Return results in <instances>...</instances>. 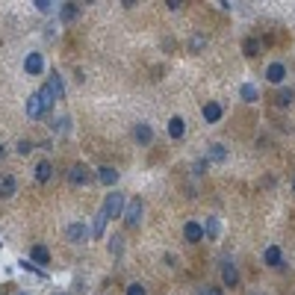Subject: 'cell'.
<instances>
[{"mask_svg": "<svg viewBox=\"0 0 295 295\" xmlns=\"http://www.w3.org/2000/svg\"><path fill=\"white\" fill-rule=\"evenodd\" d=\"M53 104H56L53 92H50L47 86H42V89H38V92H33V94H30V101H27V115L33 118V121H38V118L50 115Z\"/></svg>", "mask_w": 295, "mask_h": 295, "instance_id": "cell-1", "label": "cell"}, {"mask_svg": "<svg viewBox=\"0 0 295 295\" xmlns=\"http://www.w3.org/2000/svg\"><path fill=\"white\" fill-rule=\"evenodd\" d=\"M124 207H127V201H124V192H109L101 210L106 212V219H118V215H124Z\"/></svg>", "mask_w": 295, "mask_h": 295, "instance_id": "cell-2", "label": "cell"}, {"mask_svg": "<svg viewBox=\"0 0 295 295\" xmlns=\"http://www.w3.org/2000/svg\"><path fill=\"white\" fill-rule=\"evenodd\" d=\"M86 236H92V230H89L83 222H71L68 227H65V242L80 245V242H86Z\"/></svg>", "mask_w": 295, "mask_h": 295, "instance_id": "cell-3", "label": "cell"}, {"mask_svg": "<svg viewBox=\"0 0 295 295\" xmlns=\"http://www.w3.org/2000/svg\"><path fill=\"white\" fill-rule=\"evenodd\" d=\"M124 224L127 227H139L142 224V198L127 201V207H124Z\"/></svg>", "mask_w": 295, "mask_h": 295, "instance_id": "cell-4", "label": "cell"}, {"mask_svg": "<svg viewBox=\"0 0 295 295\" xmlns=\"http://www.w3.org/2000/svg\"><path fill=\"white\" fill-rule=\"evenodd\" d=\"M68 180L74 183V186H89V183H92V171H89L83 163H77V165H71Z\"/></svg>", "mask_w": 295, "mask_h": 295, "instance_id": "cell-5", "label": "cell"}, {"mask_svg": "<svg viewBox=\"0 0 295 295\" xmlns=\"http://www.w3.org/2000/svg\"><path fill=\"white\" fill-rule=\"evenodd\" d=\"M24 71H27V74H42V71H45V56H42V53H38V50H33V53H27V59H24Z\"/></svg>", "mask_w": 295, "mask_h": 295, "instance_id": "cell-6", "label": "cell"}, {"mask_svg": "<svg viewBox=\"0 0 295 295\" xmlns=\"http://www.w3.org/2000/svg\"><path fill=\"white\" fill-rule=\"evenodd\" d=\"M47 89L53 92L56 101L65 97V80H62V74H59V71H50V77H47Z\"/></svg>", "mask_w": 295, "mask_h": 295, "instance_id": "cell-7", "label": "cell"}, {"mask_svg": "<svg viewBox=\"0 0 295 295\" xmlns=\"http://www.w3.org/2000/svg\"><path fill=\"white\" fill-rule=\"evenodd\" d=\"M201 115H204V121H207V124H215V121H222L224 109H222V104H215V101H210V104H204V109H201Z\"/></svg>", "mask_w": 295, "mask_h": 295, "instance_id": "cell-8", "label": "cell"}, {"mask_svg": "<svg viewBox=\"0 0 295 295\" xmlns=\"http://www.w3.org/2000/svg\"><path fill=\"white\" fill-rule=\"evenodd\" d=\"M263 260H266V266H269V269H283V251H281L278 245H269V248H266Z\"/></svg>", "mask_w": 295, "mask_h": 295, "instance_id": "cell-9", "label": "cell"}, {"mask_svg": "<svg viewBox=\"0 0 295 295\" xmlns=\"http://www.w3.org/2000/svg\"><path fill=\"white\" fill-rule=\"evenodd\" d=\"M266 80L274 83V86H281V83L286 80V65H283V62H271L269 68H266Z\"/></svg>", "mask_w": 295, "mask_h": 295, "instance_id": "cell-10", "label": "cell"}, {"mask_svg": "<svg viewBox=\"0 0 295 295\" xmlns=\"http://www.w3.org/2000/svg\"><path fill=\"white\" fill-rule=\"evenodd\" d=\"M133 139L139 142V145H151V142H153V130H151V124L139 121V124L133 127Z\"/></svg>", "mask_w": 295, "mask_h": 295, "instance_id": "cell-11", "label": "cell"}, {"mask_svg": "<svg viewBox=\"0 0 295 295\" xmlns=\"http://www.w3.org/2000/svg\"><path fill=\"white\" fill-rule=\"evenodd\" d=\"M183 236H186V242H201V239H204V224L186 222L183 224Z\"/></svg>", "mask_w": 295, "mask_h": 295, "instance_id": "cell-12", "label": "cell"}, {"mask_svg": "<svg viewBox=\"0 0 295 295\" xmlns=\"http://www.w3.org/2000/svg\"><path fill=\"white\" fill-rule=\"evenodd\" d=\"M15 192H18V180L12 174H3L0 177V198H12Z\"/></svg>", "mask_w": 295, "mask_h": 295, "instance_id": "cell-13", "label": "cell"}, {"mask_svg": "<svg viewBox=\"0 0 295 295\" xmlns=\"http://www.w3.org/2000/svg\"><path fill=\"white\" fill-rule=\"evenodd\" d=\"M168 136H171V139H183V136H186V121L180 115H174L168 121Z\"/></svg>", "mask_w": 295, "mask_h": 295, "instance_id": "cell-14", "label": "cell"}, {"mask_svg": "<svg viewBox=\"0 0 295 295\" xmlns=\"http://www.w3.org/2000/svg\"><path fill=\"white\" fill-rule=\"evenodd\" d=\"M222 281H224V286H236V283H239V269H236L233 263H224Z\"/></svg>", "mask_w": 295, "mask_h": 295, "instance_id": "cell-15", "label": "cell"}, {"mask_svg": "<svg viewBox=\"0 0 295 295\" xmlns=\"http://www.w3.org/2000/svg\"><path fill=\"white\" fill-rule=\"evenodd\" d=\"M97 180L104 183V186H115L118 180V171L112 168V165H104V168H97Z\"/></svg>", "mask_w": 295, "mask_h": 295, "instance_id": "cell-16", "label": "cell"}, {"mask_svg": "<svg viewBox=\"0 0 295 295\" xmlns=\"http://www.w3.org/2000/svg\"><path fill=\"white\" fill-rule=\"evenodd\" d=\"M207 160H210V163H224V160H227V151H224V145L212 142L210 148H207Z\"/></svg>", "mask_w": 295, "mask_h": 295, "instance_id": "cell-17", "label": "cell"}, {"mask_svg": "<svg viewBox=\"0 0 295 295\" xmlns=\"http://www.w3.org/2000/svg\"><path fill=\"white\" fill-rule=\"evenodd\" d=\"M30 257H33V263H35V266H47V263H50V251H47L45 245H33Z\"/></svg>", "mask_w": 295, "mask_h": 295, "instance_id": "cell-18", "label": "cell"}, {"mask_svg": "<svg viewBox=\"0 0 295 295\" xmlns=\"http://www.w3.org/2000/svg\"><path fill=\"white\" fill-rule=\"evenodd\" d=\"M106 222H109V219H106V212H104V210H101L97 215H94V222H92V236H94V239H101V236H104Z\"/></svg>", "mask_w": 295, "mask_h": 295, "instance_id": "cell-19", "label": "cell"}, {"mask_svg": "<svg viewBox=\"0 0 295 295\" xmlns=\"http://www.w3.org/2000/svg\"><path fill=\"white\" fill-rule=\"evenodd\" d=\"M77 15H80V6H77V3H65V6L59 9V21L68 24V21H74Z\"/></svg>", "mask_w": 295, "mask_h": 295, "instance_id": "cell-20", "label": "cell"}, {"mask_svg": "<svg viewBox=\"0 0 295 295\" xmlns=\"http://www.w3.org/2000/svg\"><path fill=\"white\" fill-rule=\"evenodd\" d=\"M239 94H242V101H245V104H254V101L260 97V92H257V86H254V83H242V86H239Z\"/></svg>", "mask_w": 295, "mask_h": 295, "instance_id": "cell-21", "label": "cell"}, {"mask_svg": "<svg viewBox=\"0 0 295 295\" xmlns=\"http://www.w3.org/2000/svg\"><path fill=\"white\" fill-rule=\"evenodd\" d=\"M50 174H53V165L47 163V160H42V163L35 165V180H38V183H47Z\"/></svg>", "mask_w": 295, "mask_h": 295, "instance_id": "cell-22", "label": "cell"}, {"mask_svg": "<svg viewBox=\"0 0 295 295\" xmlns=\"http://www.w3.org/2000/svg\"><path fill=\"white\" fill-rule=\"evenodd\" d=\"M18 266H21V269H27L30 274H35V278H42V281L47 278V271L42 269V266H35L33 260H18Z\"/></svg>", "mask_w": 295, "mask_h": 295, "instance_id": "cell-23", "label": "cell"}, {"mask_svg": "<svg viewBox=\"0 0 295 295\" xmlns=\"http://www.w3.org/2000/svg\"><path fill=\"white\" fill-rule=\"evenodd\" d=\"M219 230H222V227H219V219H207V224H204V236H207V239H215V236H219Z\"/></svg>", "mask_w": 295, "mask_h": 295, "instance_id": "cell-24", "label": "cell"}, {"mask_svg": "<svg viewBox=\"0 0 295 295\" xmlns=\"http://www.w3.org/2000/svg\"><path fill=\"white\" fill-rule=\"evenodd\" d=\"M292 101H295V92H292V89H283V86H281V89H278V106H289Z\"/></svg>", "mask_w": 295, "mask_h": 295, "instance_id": "cell-25", "label": "cell"}, {"mask_svg": "<svg viewBox=\"0 0 295 295\" xmlns=\"http://www.w3.org/2000/svg\"><path fill=\"white\" fill-rule=\"evenodd\" d=\"M53 130H56V133H71V115H59L56 121H53Z\"/></svg>", "mask_w": 295, "mask_h": 295, "instance_id": "cell-26", "label": "cell"}, {"mask_svg": "<svg viewBox=\"0 0 295 295\" xmlns=\"http://www.w3.org/2000/svg\"><path fill=\"white\" fill-rule=\"evenodd\" d=\"M121 251H124V239H121V236H112V239H109V254L121 257Z\"/></svg>", "mask_w": 295, "mask_h": 295, "instance_id": "cell-27", "label": "cell"}, {"mask_svg": "<svg viewBox=\"0 0 295 295\" xmlns=\"http://www.w3.org/2000/svg\"><path fill=\"white\" fill-rule=\"evenodd\" d=\"M33 6L38 12H45V15H47V12H53V6H56V3H53V0H35Z\"/></svg>", "mask_w": 295, "mask_h": 295, "instance_id": "cell-28", "label": "cell"}, {"mask_svg": "<svg viewBox=\"0 0 295 295\" xmlns=\"http://www.w3.org/2000/svg\"><path fill=\"white\" fill-rule=\"evenodd\" d=\"M257 50H260L257 42H254V38H245V53L248 56H257Z\"/></svg>", "mask_w": 295, "mask_h": 295, "instance_id": "cell-29", "label": "cell"}, {"mask_svg": "<svg viewBox=\"0 0 295 295\" xmlns=\"http://www.w3.org/2000/svg\"><path fill=\"white\" fill-rule=\"evenodd\" d=\"M127 295H148V292H145V286H142V283H130Z\"/></svg>", "mask_w": 295, "mask_h": 295, "instance_id": "cell-30", "label": "cell"}, {"mask_svg": "<svg viewBox=\"0 0 295 295\" xmlns=\"http://www.w3.org/2000/svg\"><path fill=\"white\" fill-rule=\"evenodd\" d=\"M30 151H33V142H30V139L18 142V153H30Z\"/></svg>", "mask_w": 295, "mask_h": 295, "instance_id": "cell-31", "label": "cell"}, {"mask_svg": "<svg viewBox=\"0 0 295 295\" xmlns=\"http://www.w3.org/2000/svg\"><path fill=\"white\" fill-rule=\"evenodd\" d=\"M207 168H210V160H201V163H195V168H192V171H195V174H204Z\"/></svg>", "mask_w": 295, "mask_h": 295, "instance_id": "cell-32", "label": "cell"}, {"mask_svg": "<svg viewBox=\"0 0 295 295\" xmlns=\"http://www.w3.org/2000/svg\"><path fill=\"white\" fill-rule=\"evenodd\" d=\"M204 42H207V38H204V35H195V38H192V50H195V53H198L201 47H204Z\"/></svg>", "mask_w": 295, "mask_h": 295, "instance_id": "cell-33", "label": "cell"}, {"mask_svg": "<svg viewBox=\"0 0 295 295\" xmlns=\"http://www.w3.org/2000/svg\"><path fill=\"white\" fill-rule=\"evenodd\" d=\"M204 295H224V289H219V286H207V292Z\"/></svg>", "mask_w": 295, "mask_h": 295, "instance_id": "cell-34", "label": "cell"}, {"mask_svg": "<svg viewBox=\"0 0 295 295\" xmlns=\"http://www.w3.org/2000/svg\"><path fill=\"white\" fill-rule=\"evenodd\" d=\"M3 156H6V151H3V145H0V160H3Z\"/></svg>", "mask_w": 295, "mask_h": 295, "instance_id": "cell-35", "label": "cell"}, {"mask_svg": "<svg viewBox=\"0 0 295 295\" xmlns=\"http://www.w3.org/2000/svg\"><path fill=\"white\" fill-rule=\"evenodd\" d=\"M18 295H27V292H18Z\"/></svg>", "mask_w": 295, "mask_h": 295, "instance_id": "cell-36", "label": "cell"}, {"mask_svg": "<svg viewBox=\"0 0 295 295\" xmlns=\"http://www.w3.org/2000/svg\"><path fill=\"white\" fill-rule=\"evenodd\" d=\"M292 186H295V183H292Z\"/></svg>", "mask_w": 295, "mask_h": 295, "instance_id": "cell-37", "label": "cell"}]
</instances>
